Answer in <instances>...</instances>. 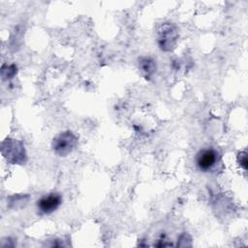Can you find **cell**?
Wrapping results in <instances>:
<instances>
[{"label": "cell", "instance_id": "3", "mask_svg": "<svg viewBox=\"0 0 248 248\" xmlns=\"http://www.w3.org/2000/svg\"><path fill=\"white\" fill-rule=\"evenodd\" d=\"M78 143V137L72 131H64L53 138L51 147L57 156L65 157L76 149Z\"/></svg>", "mask_w": 248, "mask_h": 248}, {"label": "cell", "instance_id": "1", "mask_svg": "<svg viewBox=\"0 0 248 248\" xmlns=\"http://www.w3.org/2000/svg\"><path fill=\"white\" fill-rule=\"evenodd\" d=\"M1 153L9 164L22 165L27 161V154L22 141L16 139H6L2 141Z\"/></svg>", "mask_w": 248, "mask_h": 248}, {"label": "cell", "instance_id": "4", "mask_svg": "<svg viewBox=\"0 0 248 248\" xmlns=\"http://www.w3.org/2000/svg\"><path fill=\"white\" fill-rule=\"evenodd\" d=\"M219 160L218 152L213 148H204L201 149L196 155V166L197 168L203 172L211 170Z\"/></svg>", "mask_w": 248, "mask_h": 248}, {"label": "cell", "instance_id": "8", "mask_svg": "<svg viewBox=\"0 0 248 248\" xmlns=\"http://www.w3.org/2000/svg\"><path fill=\"white\" fill-rule=\"evenodd\" d=\"M236 160H237V163L240 166V168H242L244 170H247V162H248L246 151L238 152Z\"/></svg>", "mask_w": 248, "mask_h": 248}, {"label": "cell", "instance_id": "2", "mask_svg": "<svg viewBox=\"0 0 248 248\" xmlns=\"http://www.w3.org/2000/svg\"><path fill=\"white\" fill-rule=\"evenodd\" d=\"M178 41V30L174 23L166 21L161 23L157 31V44L161 50L172 51Z\"/></svg>", "mask_w": 248, "mask_h": 248}, {"label": "cell", "instance_id": "5", "mask_svg": "<svg viewBox=\"0 0 248 248\" xmlns=\"http://www.w3.org/2000/svg\"><path fill=\"white\" fill-rule=\"evenodd\" d=\"M62 203V196L59 193H49L41 197L36 203L39 214L48 215L58 209Z\"/></svg>", "mask_w": 248, "mask_h": 248}, {"label": "cell", "instance_id": "7", "mask_svg": "<svg viewBox=\"0 0 248 248\" xmlns=\"http://www.w3.org/2000/svg\"><path fill=\"white\" fill-rule=\"evenodd\" d=\"M17 73L16 65L15 64H4L1 68V77L3 79H11Z\"/></svg>", "mask_w": 248, "mask_h": 248}, {"label": "cell", "instance_id": "6", "mask_svg": "<svg viewBox=\"0 0 248 248\" xmlns=\"http://www.w3.org/2000/svg\"><path fill=\"white\" fill-rule=\"evenodd\" d=\"M139 69L146 79L150 78L156 72V62L150 56H142L139 59Z\"/></svg>", "mask_w": 248, "mask_h": 248}]
</instances>
